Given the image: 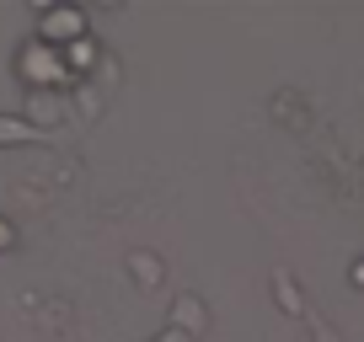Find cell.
<instances>
[{"label": "cell", "instance_id": "obj_1", "mask_svg": "<svg viewBox=\"0 0 364 342\" xmlns=\"http://www.w3.org/2000/svg\"><path fill=\"white\" fill-rule=\"evenodd\" d=\"M16 75L27 80V86H43V92H65V86H75V75L65 70V54L48 43H27L22 54H16Z\"/></svg>", "mask_w": 364, "mask_h": 342}, {"label": "cell", "instance_id": "obj_2", "mask_svg": "<svg viewBox=\"0 0 364 342\" xmlns=\"http://www.w3.org/2000/svg\"><path fill=\"white\" fill-rule=\"evenodd\" d=\"M80 38H91L80 6H38V43L70 48V43H80Z\"/></svg>", "mask_w": 364, "mask_h": 342}, {"label": "cell", "instance_id": "obj_3", "mask_svg": "<svg viewBox=\"0 0 364 342\" xmlns=\"http://www.w3.org/2000/svg\"><path fill=\"white\" fill-rule=\"evenodd\" d=\"M171 326H177L182 337H193V342L209 331V310L198 305V294H177V305H171Z\"/></svg>", "mask_w": 364, "mask_h": 342}, {"label": "cell", "instance_id": "obj_4", "mask_svg": "<svg viewBox=\"0 0 364 342\" xmlns=\"http://www.w3.org/2000/svg\"><path fill=\"white\" fill-rule=\"evenodd\" d=\"M273 294H279V310H284V316H306V299H300V284L284 273V267L273 273Z\"/></svg>", "mask_w": 364, "mask_h": 342}, {"label": "cell", "instance_id": "obj_5", "mask_svg": "<svg viewBox=\"0 0 364 342\" xmlns=\"http://www.w3.org/2000/svg\"><path fill=\"white\" fill-rule=\"evenodd\" d=\"M129 267H134L139 284H161V257H150V251H134V257H129Z\"/></svg>", "mask_w": 364, "mask_h": 342}, {"label": "cell", "instance_id": "obj_6", "mask_svg": "<svg viewBox=\"0 0 364 342\" xmlns=\"http://www.w3.org/2000/svg\"><path fill=\"white\" fill-rule=\"evenodd\" d=\"M11 241H16V230H11V219H0V251H11Z\"/></svg>", "mask_w": 364, "mask_h": 342}, {"label": "cell", "instance_id": "obj_7", "mask_svg": "<svg viewBox=\"0 0 364 342\" xmlns=\"http://www.w3.org/2000/svg\"><path fill=\"white\" fill-rule=\"evenodd\" d=\"M156 342H193V337H182V331H177V326H166V331H161V337H156Z\"/></svg>", "mask_w": 364, "mask_h": 342}, {"label": "cell", "instance_id": "obj_8", "mask_svg": "<svg viewBox=\"0 0 364 342\" xmlns=\"http://www.w3.org/2000/svg\"><path fill=\"white\" fill-rule=\"evenodd\" d=\"M348 278H353V284H359V289H364V257H359V263H353V267H348Z\"/></svg>", "mask_w": 364, "mask_h": 342}, {"label": "cell", "instance_id": "obj_9", "mask_svg": "<svg viewBox=\"0 0 364 342\" xmlns=\"http://www.w3.org/2000/svg\"><path fill=\"white\" fill-rule=\"evenodd\" d=\"M316 342H338V331H332V326H316Z\"/></svg>", "mask_w": 364, "mask_h": 342}]
</instances>
